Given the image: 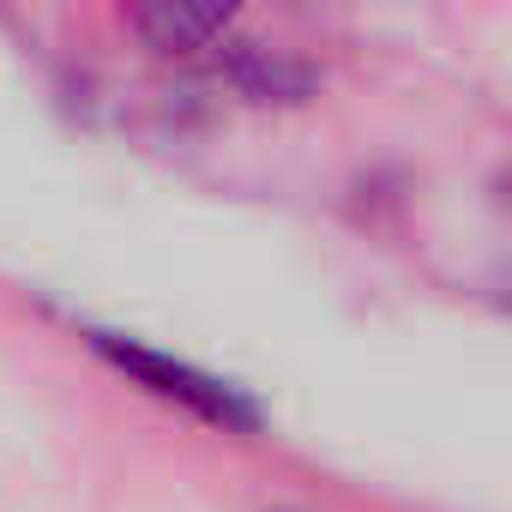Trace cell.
Returning a JSON list of instances; mask_svg holds the SVG:
<instances>
[{
  "instance_id": "1",
  "label": "cell",
  "mask_w": 512,
  "mask_h": 512,
  "mask_svg": "<svg viewBox=\"0 0 512 512\" xmlns=\"http://www.w3.org/2000/svg\"><path fill=\"white\" fill-rule=\"evenodd\" d=\"M97 350L121 368V374H133L145 392H157V398H169V404H181V410H193V416H205V422H217V428H253L260 422V410H253L235 386H223V380H211V374H199V368H187V362H175V356H163V350H145V344H121V338H97Z\"/></svg>"
},
{
  "instance_id": "2",
  "label": "cell",
  "mask_w": 512,
  "mask_h": 512,
  "mask_svg": "<svg viewBox=\"0 0 512 512\" xmlns=\"http://www.w3.org/2000/svg\"><path fill=\"white\" fill-rule=\"evenodd\" d=\"M127 7H133V25L151 49L193 55V49H211L223 37V25L235 19L241 0H127Z\"/></svg>"
}]
</instances>
